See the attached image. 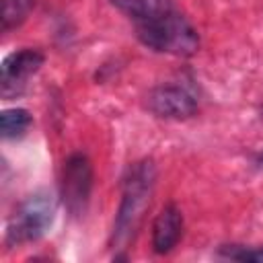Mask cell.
<instances>
[{
    "mask_svg": "<svg viewBox=\"0 0 263 263\" xmlns=\"http://www.w3.org/2000/svg\"><path fill=\"white\" fill-rule=\"evenodd\" d=\"M146 105L154 115L164 119H185L197 111V101L193 99V95L187 88L175 84L152 88L146 97Z\"/></svg>",
    "mask_w": 263,
    "mask_h": 263,
    "instance_id": "cell-5",
    "label": "cell"
},
{
    "mask_svg": "<svg viewBox=\"0 0 263 263\" xmlns=\"http://www.w3.org/2000/svg\"><path fill=\"white\" fill-rule=\"evenodd\" d=\"M92 189V164L90 160L76 152L66 158L62 171V199L72 216H82Z\"/></svg>",
    "mask_w": 263,
    "mask_h": 263,
    "instance_id": "cell-4",
    "label": "cell"
},
{
    "mask_svg": "<svg viewBox=\"0 0 263 263\" xmlns=\"http://www.w3.org/2000/svg\"><path fill=\"white\" fill-rule=\"evenodd\" d=\"M154 179H156V168L152 160L136 162L129 168L123 181L121 203H119L113 232H111V247L123 249L136 236L144 220V214L150 205V197L154 191Z\"/></svg>",
    "mask_w": 263,
    "mask_h": 263,
    "instance_id": "cell-1",
    "label": "cell"
},
{
    "mask_svg": "<svg viewBox=\"0 0 263 263\" xmlns=\"http://www.w3.org/2000/svg\"><path fill=\"white\" fill-rule=\"evenodd\" d=\"M230 259L236 261H255V263H263V247H255V249H247V247H232L224 253Z\"/></svg>",
    "mask_w": 263,
    "mask_h": 263,
    "instance_id": "cell-11",
    "label": "cell"
},
{
    "mask_svg": "<svg viewBox=\"0 0 263 263\" xmlns=\"http://www.w3.org/2000/svg\"><path fill=\"white\" fill-rule=\"evenodd\" d=\"M33 119L29 115V111L25 109H6L0 115V132L4 140H12V138H21L27 134V129L31 127Z\"/></svg>",
    "mask_w": 263,
    "mask_h": 263,
    "instance_id": "cell-10",
    "label": "cell"
},
{
    "mask_svg": "<svg viewBox=\"0 0 263 263\" xmlns=\"http://www.w3.org/2000/svg\"><path fill=\"white\" fill-rule=\"evenodd\" d=\"M183 234V214L175 203H168L160 210L152 226V247L158 255L173 251Z\"/></svg>",
    "mask_w": 263,
    "mask_h": 263,
    "instance_id": "cell-7",
    "label": "cell"
},
{
    "mask_svg": "<svg viewBox=\"0 0 263 263\" xmlns=\"http://www.w3.org/2000/svg\"><path fill=\"white\" fill-rule=\"evenodd\" d=\"M43 64V53L37 49H21L10 53L2 62V72H0V84H2V95L10 97L21 92L23 84L31 74H35Z\"/></svg>",
    "mask_w": 263,
    "mask_h": 263,
    "instance_id": "cell-6",
    "label": "cell"
},
{
    "mask_svg": "<svg viewBox=\"0 0 263 263\" xmlns=\"http://www.w3.org/2000/svg\"><path fill=\"white\" fill-rule=\"evenodd\" d=\"M35 6V0H2L0 2V29L8 33L10 29L18 27L27 21Z\"/></svg>",
    "mask_w": 263,
    "mask_h": 263,
    "instance_id": "cell-9",
    "label": "cell"
},
{
    "mask_svg": "<svg viewBox=\"0 0 263 263\" xmlns=\"http://www.w3.org/2000/svg\"><path fill=\"white\" fill-rule=\"evenodd\" d=\"M136 33L140 41L160 53L171 55H191L199 47V35L191 23L175 10H168L160 16L136 23Z\"/></svg>",
    "mask_w": 263,
    "mask_h": 263,
    "instance_id": "cell-2",
    "label": "cell"
},
{
    "mask_svg": "<svg viewBox=\"0 0 263 263\" xmlns=\"http://www.w3.org/2000/svg\"><path fill=\"white\" fill-rule=\"evenodd\" d=\"M111 4L121 12H125L127 16H132L136 23H142L173 10L171 0H111Z\"/></svg>",
    "mask_w": 263,
    "mask_h": 263,
    "instance_id": "cell-8",
    "label": "cell"
},
{
    "mask_svg": "<svg viewBox=\"0 0 263 263\" xmlns=\"http://www.w3.org/2000/svg\"><path fill=\"white\" fill-rule=\"evenodd\" d=\"M55 218V197L49 191H37L29 195L8 222L6 242L10 247L39 240Z\"/></svg>",
    "mask_w": 263,
    "mask_h": 263,
    "instance_id": "cell-3",
    "label": "cell"
}]
</instances>
